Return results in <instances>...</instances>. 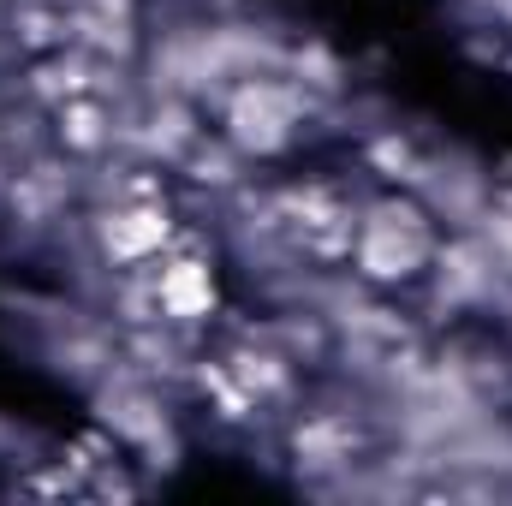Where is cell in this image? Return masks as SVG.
<instances>
[{
  "instance_id": "6da1fadb",
  "label": "cell",
  "mask_w": 512,
  "mask_h": 506,
  "mask_svg": "<svg viewBox=\"0 0 512 506\" xmlns=\"http://www.w3.org/2000/svg\"><path fill=\"white\" fill-rule=\"evenodd\" d=\"M435 245H441V221L411 191H387L376 203H358V233L346 262L370 292H393L429 274Z\"/></svg>"
},
{
  "instance_id": "7a4b0ae2",
  "label": "cell",
  "mask_w": 512,
  "mask_h": 506,
  "mask_svg": "<svg viewBox=\"0 0 512 506\" xmlns=\"http://www.w3.org/2000/svg\"><path fill=\"white\" fill-rule=\"evenodd\" d=\"M322 102L304 96L286 72H251V78H233L221 96H215V114H221V137L245 155V161H280L304 120L316 114Z\"/></svg>"
},
{
  "instance_id": "3957f363",
  "label": "cell",
  "mask_w": 512,
  "mask_h": 506,
  "mask_svg": "<svg viewBox=\"0 0 512 506\" xmlns=\"http://www.w3.org/2000/svg\"><path fill=\"white\" fill-rule=\"evenodd\" d=\"M90 423H96V429H108L126 453L149 459V465H161V471H173V465H179L173 411H167L161 387H155L149 376H137L126 358H120L108 376L90 387Z\"/></svg>"
},
{
  "instance_id": "277c9868",
  "label": "cell",
  "mask_w": 512,
  "mask_h": 506,
  "mask_svg": "<svg viewBox=\"0 0 512 506\" xmlns=\"http://www.w3.org/2000/svg\"><path fill=\"white\" fill-rule=\"evenodd\" d=\"M173 239H179V215L167 191L161 197H102L90 209V245L108 268H143L173 251Z\"/></svg>"
},
{
  "instance_id": "5b68a950",
  "label": "cell",
  "mask_w": 512,
  "mask_h": 506,
  "mask_svg": "<svg viewBox=\"0 0 512 506\" xmlns=\"http://www.w3.org/2000/svg\"><path fill=\"white\" fill-rule=\"evenodd\" d=\"M149 280H155V304H161V322L173 328H203L221 316V280H215V262L203 256L197 233H179L173 251L149 262Z\"/></svg>"
},
{
  "instance_id": "8992f818",
  "label": "cell",
  "mask_w": 512,
  "mask_h": 506,
  "mask_svg": "<svg viewBox=\"0 0 512 506\" xmlns=\"http://www.w3.org/2000/svg\"><path fill=\"white\" fill-rule=\"evenodd\" d=\"M221 364L233 370V381L251 393L256 405H286V399L298 393V358H292L268 328L239 334V340L221 352Z\"/></svg>"
},
{
  "instance_id": "52a82bcc",
  "label": "cell",
  "mask_w": 512,
  "mask_h": 506,
  "mask_svg": "<svg viewBox=\"0 0 512 506\" xmlns=\"http://www.w3.org/2000/svg\"><path fill=\"white\" fill-rule=\"evenodd\" d=\"M120 108L126 102H108V96H72L60 102L48 120H54V143L72 155V161H102L120 149Z\"/></svg>"
},
{
  "instance_id": "ba28073f",
  "label": "cell",
  "mask_w": 512,
  "mask_h": 506,
  "mask_svg": "<svg viewBox=\"0 0 512 506\" xmlns=\"http://www.w3.org/2000/svg\"><path fill=\"white\" fill-rule=\"evenodd\" d=\"M286 441H292L298 471H346L358 459V429L340 411H304Z\"/></svg>"
},
{
  "instance_id": "9c48e42d",
  "label": "cell",
  "mask_w": 512,
  "mask_h": 506,
  "mask_svg": "<svg viewBox=\"0 0 512 506\" xmlns=\"http://www.w3.org/2000/svg\"><path fill=\"white\" fill-rule=\"evenodd\" d=\"M364 167L382 179L387 191H423L429 185V167H435V149H423L417 137H405L399 126H382L364 137Z\"/></svg>"
},
{
  "instance_id": "30bf717a",
  "label": "cell",
  "mask_w": 512,
  "mask_h": 506,
  "mask_svg": "<svg viewBox=\"0 0 512 506\" xmlns=\"http://www.w3.org/2000/svg\"><path fill=\"white\" fill-rule=\"evenodd\" d=\"M173 173H179L185 185L209 191V197H233V191H245V185H251V161H245V155H239L221 131H215V137L203 131V137L191 143V155H185Z\"/></svg>"
},
{
  "instance_id": "8fae6325",
  "label": "cell",
  "mask_w": 512,
  "mask_h": 506,
  "mask_svg": "<svg viewBox=\"0 0 512 506\" xmlns=\"http://www.w3.org/2000/svg\"><path fill=\"white\" fill-rule=\"evenodd\" d=\"M185 387H191L197 399H209V411H215L227 429H245V423H256V411H262L251 393L233 381V370H227L221 358H203V352H197V364H191V381H185Z\"/></svg>"
},
{
  "instance_id": "7c38bea8",
  "label": "cell",
  "mask_w": 512,
  "mask_h": 506,
  "mask_svg": "<svg viewBox=\"0 0 512 506\" xmlns=\"http://www.w3.org/2000/svg\"><path fill=\"white\" fill-rule=\"evenodd\" d=\"M286 78H292L304 96H316V102H334V96L346 90V66H340V54H328L322 42H292V48H286Z\"/></svg>"
},
{
  "instance_id": "4fadbf2b",
  "label": "cell",
  "mask_w": 512,
  "mask_h": 506,
  "mask_svg": "<svg viewBox=\"0 0 512 506\" xmlns=\"http://www.w3.org/2000/svg\"><path fill=\"white\" fill-rule=\"evenodd\" d=\"M12 42L24 54H54L66 48V12L60 6H18L12 12Z\"/></svg>"
},
{
  "instance_id": "5bb4252c",
  "label": "cell",
  "mask_w": 512,
  "mask_h": 506,
  "mask_svg": "<svg viewBox=\"0 0 512 506\" xmlns=\"http://www.w3.org/2000/svg\"><path fill=\"white\" fill-rule=\"evenodd\" d=\"M489 12H495V18H501V24L512 30V0H489Z\"/></svg>"
},
{
  "instance_id": "9a60e30c",
  "label": "cell",
  "mask_w": 512,
  "mask_h": 506,
  "mask_svg": "<svg viewBox=\"0 0 512 506\" xmlns=\"http://www.w3.org/2000/svg\"><path fill=\"white\" fill-rule=\"evenodd\" d=\"M465 6H489V0H465Z\"/></svg>"
}]
</instances>
